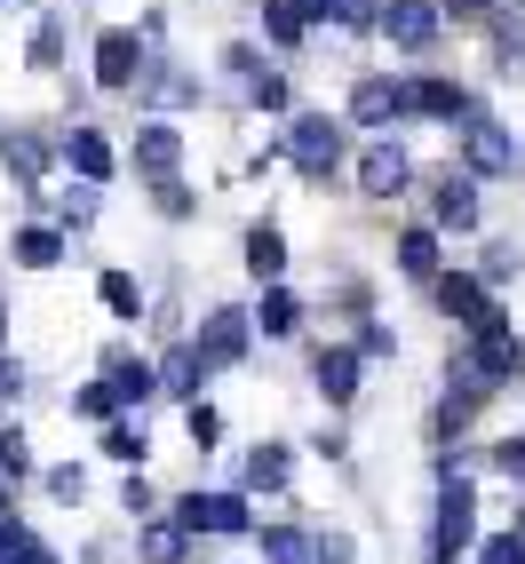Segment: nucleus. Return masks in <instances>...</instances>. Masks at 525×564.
<instances>
[{"instance_id": "nucleus-33", "label": "nucleus", "mask_w": 525, "mask_h": 564, "mask_svg": "<svg viewBox=\"0 0 525 564\" xmlns=\"http://www.w3.org/2000/svg\"><path fill=\"white\" fill-rule=\"evenodd\" d=\"M485 564H525V541L502 533V541H485Z\"/></svg>"}, {"instance_id": "nucleus-26", "label": "nucleus", "mask_w": 525, "mask_h": 564, "mask_svg": "<svg viewBox=\"0 0 525 564\" xmlns=\"http://www.w3.org/2000/svg\"><path fill=\"white\" fill-rule=\"evenodd\" d=\"M111 390L120 398H152V366H111Z\"/></svg>"}, {"instance_id": "nucleus-32", "label": "nucleus", "mask_w": 525, "mask_h": 564, "mask_svg": "<svg viewBox=\"0 0 525 564\" xmlns=\"http://www.w3.org/2000/svg\"><path fill=\"white\" fill-rule=\"evenodd\" d=\"M24 462H32V454H24V437H17V430H0V477H17Z\"/></svg>"}, {"instance_id": "nucleus-21", "label": "nucleus", "mask_w": 525, "mask_h": 564, "mask_svg": "<svg viewBox=\"0 0 525 564\" xmlns=\"http://www.w3.org/2000/svg\"><path fill=\"white\" fill-rule=\"evenodd\" d=\"M287 477V445H255L247 454V485H279Z\"/></svg>"}, {"instance_id": "nucleus-8", "label": "nucleus", "mask_w": 525, "mask_h": 564, "mask_svg": "<svg viewBox=\"0 0 525 564\" xmlns=\"http://www.w3.org/2000/svg\"><path fill=\"white\" fill-rule=\"evenodd\" d=\"M470 517H478V494H470V485H446V501H438V541H446V549H470Z\"/></svg>"}, {"instance_id": "nucleus-27", "label": "nucleus", "mask_w": 525, "mask_h": 564, "mask_svg": "<svg viewBox=\"0 0 525 564\" xmlns=\"http://www.w3.org/2000/svg\"><path fill=\"white\" fill-rule=\"evenodd\" d=\"M262 24H271V41H303V17H294L287 0H271V9H262Z\"/></svg>"}, {"instance_id": "nucleus-23", "label": "nucleus", "mask_w": 525, "mask_h": 564, "mask_svg": "<svg viewBox=\"0 0 525 564\" xmlns=\"http://www.w3.org/2000/svg\"><path fill=\"white\" fill-rule=\"evenodd\" d=\"M143 556H152V564H183V533H175V524H152V533H143Z\"/></svg>"}, {"instance_id": "nucleus-2", "label": "nucleus", "mask_w": 525, "mask_h": 564, "mask_svg": "<svg viewBox=\"0 0 525 564\" xmlns=\"http://www.w3.org/2000/svg\"><path fill=\"white\" fill-rule=\"evenodd\" d=\"M287 152H294V167H303V175H326L334 160H343V128H334L326 111H303L294 135H287Z\"/></svg>"}, {"instance_id": "nucleus-5", "label": "nucleus", "mask_w": 525, "mask_h": 564, "mask_svg": "<svg viewBox=\"0 0 525 564\" xmlns=\"http://www.w3.org/2000/svg\"><path fill=\"white\" fill-rule=\"evenodd\" d=\"M183 524H200V533H247V501L239 494H192V501H183Z\"/></svg>"}, {"instance_id": "nucleus-17", "label": "nucleus", "mask_w": 525, "mask_h": 564, "mask_svg": "<svg viewBox=\"0 0 525 564\" xmlns=\"http://www.w3.org/2000/svg\"><path fill=\"white\" fill-rule=\"evenodd\" d=\"M398 262H406L415 279H438V239H430V231H406V239H398Z\"/></svg>"}, {"instance_id": "nucleus-28", "label": "nucleus", "mask_w": 525, "mask_h": 564, "mask_svg": "<svg viewBox=\"0 0 525 564\" xmlns=\"http://www.w3.org/2000/svg\"><path fill=\"white\" fill-rule=\"evenodd\" d=\"M0 152L17 160V175H41V143H32V135H9V143H0Z\"/></svg>"}, {"instance_id": "nucleus-34", "label": "nucleus", "mask_w": 525, "mask_h": 564, "mask_svg": "<svg viewBox=\"0 0 525 564\" xmlns=\"http://www.w3.org/2000/svg\"><path fill=\"white\" fill-rule=\"evenodd\" d=\"M255 104H262V111H279V104H287V80H271V72H262V80H255Z\"/></svg>"}, {"instance_id": "nucleus-35", "label": "nucleus", "mask_w": 525, "mask_h": 564, "mask_svg": "<svg viewBox=\"0 0 525 564\" xmlns=\"http://www.w3.org/2000/svg\"><path fill=\"white\" fill-rule=\"evenodd\" d=\"M319 564H351V541H343V533H326V541H319Z\"/></svg>"}, {"instance_id": "nucleus-24", "label": "nucleus", "mask_w": 525, "mask_h": 564, "mask_svg": "<svg viewBox=\"0 0 525 564\" xmlns=\"http://www.w3.org/2000/svg\"><path fill=\"white\" fill-rule=\"evenodd\" d=\"M81 413H88V422H111V413H120V390H111V382H88V390H81Z\"/></svg>"}, {"instance_id": "nucleus-36", "label": "nucleus", "mask_w": 525, "mask_h": 564, "mask_svg": "<svg viewBox=\"0 0 525 564\" xmlns=\"http://www.w3.org/2000/svg\"><path fill=\"white\" fill-rule=\"evenodd\" d=\"M494 462H502V469H510V477H525V445H517V437H510V445H502V454H494Z\"/></svg>"}, {"instance_id": "nucleus-30", "label": "nucleus", "mask_w": 525, "mask_h": 564, "mask_svg": "<svg viewBox=\"0 0 525 564\" xmlns=\"http://www.w3.org/2000/svg\"><path fill=\"white\" fill-rule=\"evenodd\" d=\"M183 430H192L200 445H215V437H223V422H215V405H192V413H183Z\"/></svg>"}, {"instance_id": "nucleus-9", "label": "nucleus", "mask_w": 525, "mask_h": 564, "mask_svg": "<svg viewBox=\"0 0 525 564\" xmlns=\"http://www.w3.org/2000/svg\"><path fill=\"white\" fill-rule=\"evenodd\" d=\"M406 111H438V120H470V96L446 80H406Z\"/></svg>"}, {"instance_id": "nucleus-22", "label": "nucleus", "mask_w": 525, "mask_h": 564, "mask_svg": "<svg viewBox=\"0 0 525 564\" xmlns=\"http://www.w3.org/2000/svg\"><path fill=\"white\" fill-rule=\"evenodd\" d=\"M262 556H271V564H303V556H311V541L279 524V533H262Z\"/></svg>"}, {"instance_id": "nucleus-11", "label": "nucleus", "mask_w": 525, "mask_h": 564, "mask_svg": "<svg viewBox=\"0 0 525 564\" xmlns=\"http://www.w3.org/2000/svg\"><path fill=\"white\" fill-rule=\"evenodd\" d=\"M358 183H366V192H398V183H406V152H398V143H374V152L358 160Z\"/></svg>"}, {"instance_id": "nucleus-3", "label": "nucleus", "mask_w": 525, "mask_h": 564, "mask_svg": "<svg viewBox=\"0 0 525 564\" xmlns=\"http://www.w3.org/2000/svg\"><path fill=\"white\" fill-rule=\"evenodd\" d=\"M462 152H470V175H502V167H510V135H502L494 120H485V111H470Z\"/></svg>"}, {"instance_id": "nucleus-20", "label": "nucleus", "mask_w": 525, "mask_h": 564, "mask_svg": "<svg viewBox=\"0 0 525 564\" xmlns=\"http://www.w3.org/2000/svg\"><path fill=\"white\" fill-rule=\"evenodd\" d=\"M56 254H64V239H56V231H17V262H32V271H49Z\"/></svg>"}, {"instance_id": "nucleus-15", "label": "nucleus", "mask_w": 525, "mask_h": 564, "mask_svg": "<svg viewBox=\"0 0 525 564\" xmlns=\"http://www.w3.org/2000/svg\"><path fill=\"white\" fill-rule=\"evenodd\" d=\"M72 167H81L88 183H104V175H111V143H104L96 128H81V135H72Z\"/></svg>"}, {"instance_id": "nucleus-13", "label": "nucleus", "mask_w": 525, "mask_h": 564, "mask_svg": "<svg viewBox=\"0 0 525 564\" xmlns=\"http://www.w3.org/2000/svg\"><path fill=\"white\" fill-rule=\"evenodd\" d=\"M438 223H454V231H470V223H478V192H470L462 175L438 183Z\"/></svg>"}, {"instance_id": "nucleus-1", "label": "nucleus", "mask_w": 525, "mask_h": 564, "mask_svg": "<svg viewBox=\"0 0 525 564\" xmlns=\"http://www.w3.org/2000/svg\"><path fill=\"white\" fill-rule=\"evenodd\" d=\"M517 343H510V318H494V326H478V343H470V358H462V373H454V382H462V398H478V390H494V382H510V373H517Z\"/></svg>"}, {"instance_id": "nucleus-29", "label": "nucleus", "mask_w": 525, "mask_h": 564, "mask_svg": "<svg viewBox=\"0 0 525 564\" xmlns=\"http://www.w3.org/2000/svg\"><path fill=\"white\" fill-rule=\"evenodd\" d=\"M104 454H111V462H143V430H111Z\"/></svg>"}, {"instance_id": "nucleus-12", "label": "nucleus", "mask_w": 525, "mask_h": 564, "mask_svg": "<svg viewBox=\"0 0 525 564\" xmlns=\"http://www.w3.org/2000/svg\"><path fill=\"white\" fill-rule=\"evenodd\" d=\"M351 111H358V120H398V111H406V80H366L351 96Z\"/></svg>"}, {"instance_id": "nucleus-31", "label": "nucleus", "mask_w": 525, "mask_h": 564, "mask_svg": "<svg viewBox=\"0 0 525 564\" xmlns=\"http://www.w3.org/2000/svg\"><path fill=\"white\" fill-rule=\"evenodd\" d=\"M326 17H351V24H383V9H374V0H326Z\"/></svg>"}, {"instance_id": "nucleus-19", "label": "nucleus", "mask_w": 525, "mask_h": 564, "mask_svg": "<svg viewBox=\"0 0 525 564\" xmlns=\"http://www.w3.org/2000/svg\"><path fill=\"white\" fill-rule=\"evenodd\" d=\"M247 262H255V279H279V271H287V247H279V231H255V239H247Z\"/></svg>"}, {"instance_id": "nucleus-14", "label": "nucleus", "mask_w": 525, "mask_h": 564, "mask_svg": "<svg viewBox=\"0 0 525 564\" xmlns=\"http://www.w3.org/2000/svg\"><path fill=\"white\" fill-rule=\"evenodd\" d=\"M319 390L343 405V398L358 390V350H326V358H319Z\"/></svg>"}, {"instance_id": "nucleus-7", "label": "nucleus", "mask_w": 525, "mask_h": 564, "mask_svg": "<svg viewBox=\"0 0 525 564\" xmlns=\"http://www.w3.org/2000/svg\"><path fill=\"white\" fill-rule=\"evenodd\" d=\"M239 350H247V318H239V311H215L207 334H200V358H207V366H232Z\"/></svg>"}, {"instance_id": "nucleus-6", "label": "nucleus", "mask_w": 525, "mask_h": 564, "mask_svg": "<svg viewBox=\"0 0 525 564\" xmlns=\"http://www.w3.org/2000/svg\"><path fill=\"white\" fill-rule=\"evenodd\" d=\"M438 311H446V318H470V326H494V318H502L494 303H485L478 279H438Z\"/></svg>"}, {"instance_id": "nucleus-16", "label": "nucleus", "mask_w": 525, "mask_h": 564, "mask_svg": "<svg viewBox=\"0 0 525 564\" xmlns=\"http://www.w3.org/2000/svg\"><path fill=\"white\" fill-rule=\"evenodd\" d=\"M175 152H183L175 128H143V135H136V160L152 167V175H168V167H175Z\"/></svg>"}, {"instance_id": "nucleus-37", "label": "nucleus", "mask_w": 525, "mask_h": 564, "mask_svg": "<svg viewBox=\"0 0 525 564\" xmlns=\"http://www.w3.org/2000/svg\"><path fill=\"white\" fill-rule=\"evenodd\" d=\"M287 9L303 17V24H319V17H326V0H287Z\"/></svg>"}, {"instance_id": "nucleus-4", "label": "nucleus", "mask_w": 525, "mask_h": 564, "mask_svg": "<svg viewBox=\"0 0 525 564\" xmlns=\"http://www.w3.org/2000/svg\"><path fill=\"white\" fill-rule=\"evenodd\" d=\"M383 32H390L398 48H430V41H438V9H422V0H390V9H383Z\"/></svg>"}, {"instance_id": "nucleus-18", "label": "nucleus", "mask_w": 525, "mask_h": 564, "mask_svg": "<svg viewBox=\"0 0 525 564\" xmlns=\"http://www.w3.org/2000/svg\"><path fill=\"white\" fill-rule=\"evenodd\" d=\"M104 311H111V318H136V311H143V294H136L128 271H104Z\"/></svg>"}, {"instance_id": "nucleus-25", "label": "nucleus", "mask_w": 525, "mask_h": 564, "mask_svg": "<svg viewBox=\"0 0 525 564\" xmlns=\"http://www.w3.org/2000/svg\"><path fill=\"white\" fill-rule=\"evenodd\" d=\"M262 334H294V294H262Z\"/></svg>"}, {"instance_id": "nucleus-10", "label": "nucleus", "mask_w": 525, "mask_h": 564, "mask_svg": "<svg viewBox=\"0 0 525 564\" xmlns=\"http://www.w3.org/2000/svg\"><path fill=\"white\" fill-rule=\"evenodd\" d=\"M96 80H104V88H128V80H136V32H104V48H96Z\"/></svg>"}]
</instances>
